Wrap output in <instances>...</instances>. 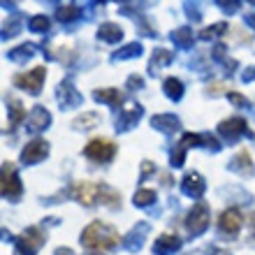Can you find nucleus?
I'll list each match as a JSON object with an SVG mask.
<instances>
[{"label":"nucleus","instance_id":"10","mask_svg":"<svg viewBox=\"0 0 255 255\" xmlns=\"http://www.w3.org/2000/svg\"><path fill=\"white\" fill-rule=\"evenodd\" d=\"M218 130H221V134L230 137V139H237L239 134H246V132H249V123L244 121V119H239V116H235V119L223 121L221 126H218Z\"/></svg>","mask_w":255,"mask_h":255},{"label":"nucleus","instance_id":"18","mask_svg":"<svg viewBox=\"0 0 255 255\" xmlns=\"http://www.w3.org/2000/svg\"><path fill=\"white\" fill-rule=\"evenodd\" d=\"M165 93H167L169 98L179 100V98L183 95V84L179 79H174V77H169V79L165 81Z\"/></svg>","mask_w":255,"mask_h":255},{"label":"nucleus","instance_id":"21","mask_svg":"<svg viewBox=\"0 0 255 255\" xmlns=\"http://www.w3.org/2000/svg\"><path fill=\"white\" fill-rule=\"evenodd\" d=\"M98 123V114H84L81 119L74 121V128H79V130H88V128H93Z\"/></svg>","mask_w":255,"mask_h":255},{"label":"nucleus","instance_id":"26","mask_svg":"<svg viewBox=\"0 0 255 255\" xmlns=\"http://www.w3.org/2000/svg\"><path fill=\"white\" fill-rule=\"evenodd\" d=\"M30 28H33V30H47V28H49V21L44 19V16H35V19L30 21Z\"/></svg>","mask_w":255,"mask_h":255},{"label":"nucleus","instance_id":"27","mask_svg":"<svg viewBox=\"0 0 255 255\" xmlns=\"http://www.w3.org/2000/svg\"><path fill=\"white\" fill-rule=\"evenodd\" d=\"M228 98H230V100H232V102H235L237 107H246V105H249V100H246L244 95L235 93V91H230V93H228Z\"/></svg>","mask_w":255,"mask_h":255},{"label":"nucleus","instance_id":"2","mask_svg":"<svg viewBox=\"0 0 255 255\" xmlns=\"http://www.w3.org/2000/svg\"><path fill=\"white\" fill-rule=\"evenodd\" d=\"M81 244L88 251H93V253H107V251L116 249L121 244V235L112 225H107V223L93 221L81 232Z\"/></svg>","mask_w":255,"mask_h":255},{"label":"nucleus","instance_id":"31","mask_svg":"<svg viewBox=\"0 0 255 255\" xmlns=\"http://www.w3.org/2000/svg\"><path fill=\"white\" fill-rule=\"evenodd\" d=\"M251 2H255V0H251Z\"/></svg>","mask_w":255,"mask_h":255},{"label":"nucleus","instance_id":"3","mask_svg":"<svg viewBox=\"0 0 255 255\" xmlns=\"http://www.w3.org/2000/svg\"><path fill=\"white\" fill-rule=\"evenodd\" d=\"M84 155L93 162H109L116 155V144L112 139H105V137H95L86 144Z\"/></svg>","mask_w":255,"mask_h":255},{"label":"nucleus","instance_id":"8","mask_svg":"<svg viewBox=\"0 0 255 255\" xmlns=\"http://www.w3.org/2000/svg\"><path fill=\"white\" fill-rule=\"evenodd\" d=\"M21 183L16 179V169L12 162H2V197H19Z\"/></svg>","mask_w":255,"mask_h":255},{"label":"nucleus","instance_id":"1","mask_svg":"<svg viewBox=\"0 0 255 255\" xmlns=\"http://www.w3.org/2000/svg\"><path fill=\"white\" fill-rule=\"evenodd\" d=\"M74 200L84 204V207H95V204H105L109 209H116L121 202V195L112 190L105 183H93V181H79L72 190Z\"/></svg>","mask_w":255,"mask_h":255},{"label":"nucleus","instance_id":"14","mask_svg":"<svg viewBox=\"0 0 255 255\" xmlns=\"http://www.w3.org/2000/svg\"><path fill=\"white\" fill-rule=\"evenodd\" d=\"M9 112H12V121H9V130L12 128H16L21 121H26V109L21 107V102L16 100V98H9Z\"/></svg>","mask_w":255,"mask_h":255},{"label":"nucleus","instance_id":"17","mask_svg":"<svg viewBox=\"0 0 255 255\" xmlns=\"http://www.w3.org/2000/svg\"><path fill=\"white\" fill-rule=\"evenodd\" d=\"M98 35H100L102 40H107V42H116V40H121L123 30L119 26H114V23H105V26H100Z\"/></svg>","mask_w":255,"mask_h":255},{"label":"nucleus","instance_id":"19","mask_svg":"<svg viewBox=\"0 0 255 255\" xmlns=\"http://www.w3.org/2000/svg\"><path fill=\"white\" fill-rule=\"evenodd\" d=\"M153 126L165 130V132H169V130H176V128H179V121H176L174 116H155Z\"/></svg>","mask_w":255,"mask_h":255},{"label":"nucleus","instance_id":"15","mask_svg":"<svg viewBox=\"0 0 255 255\" xmlns=\"http://www.w3.org/2000/svg\"><path fill=\"white\" fill-rule=\"evenodd\" d=\"M47 123H49V114H47V112H44L42 107H35L33 119L28 121V126H30L28 130H33V132H35V130H42V128L47 126Z\"/></svg>","mask_w":255,"mask_h":255},{"label":"nucleus","instance_id":"5","mask_svg":"<svg viewBox=\"0 0 255 255\" xmlns=\"http://www.w3.org/2000/svg\"><path fill=\"white\" fill-rule=\"evenodd\" d=\"M44 79H47V67H35V70H30V72H23V74H16L14 77V86L19 88H26L28 93H40L42 84H44Z\"/></svg>","mask_w":255,"mask_h":255},{"label":"nucleus","instance_id":"30","mask_svg":"<svg viewBox=\"0 0 255 255\" xmlns=\"http://www.w3.org/2000/svg\"><path fill=\"white\" fill-rule=\"evenodd\" d=\"M251 225L255 228V214H251Z\"/></svg>","mask_w":255,"mask_h":255},{"label":"nucleus","instance_id":"16","mask_svg":"<svg viewBox=\"0 0 255 255\" xmlns=\"http://www.w3.org/2000/svg\"><path fill=\"white\" fill-rule=\"evenodd\" d=\"M235 169H239L242 174H253V160H251V155H249V151H242V153L235 158Z\"/></svg>","mask_w":255,"mask_h":255},{"label":"nucleus","instance_id":"25","mask_svg":"<svg viewBox=\"0 0 255 255\" xmlns=\"http://www.w3.org/2000/svg\"><path fill=\"white\" fill-rule=\"evenodd\" d=\"M172 61V54L169 51H165V49H160V51H155V56H153V63L151 65H158V63H169Z\"/></svg>","mask_w":255,"mask_h":255},{"label":"nucleus","instance_id":"9","mask_svg":"<svg viewBox=\"0 0 255 255\" xmlns=\"http://www.w3.org/2000/svg\"><path fill=\"white\" fill-rule=\"evenodd\" d=\"M49 153V144L44 139H33L30 144H26V148L21 151V160L33 165V162H40L44 160Z\"/></svg>","mask_w":255,"mask_h":255},{"label":"nucleus","instance_id":"20","mask_svg":"<svg viewBox=\"0 0 255 255\" xmlns=\"http://www.w3.org/2000/svg\"><path fill=\"white\" fill-rule=\"evenodd\" d=\"M151 202H155V193L153 190H137L134 193V204H139V207H148Z\"/></svg>","mask_w":255,"mask_h":255},{"label":"nucleus","instance_id":"29","mask_svg":"<svg viewBox=\"0 0 255 255\" xmlns=\"http://www.w3.org/2000/svg\"><path fill=\"white\" fill-rule=\"evenodd\" d=\"M56 255H74V253L70 249H58V251H56Z\"/></svg>","mask_w":255,"mask_h":255},{"label":"nucleus","instance_id":"7","mask_svg":"<svg viewBox=\"0 0 255 255\" xmlns=\"http://www.w3.org/2000/svg\"><path fill=\"white\" fill-rule=\"evenodd\" d=\"M244 225V218L242 214H239V209H225L221 214V218H218V228H221L223 235H230V237H235L239 230H242Z\"/></svg>","mask_w":255,"mask_h":255},{"label":"nucleus","instance_id":"24","mask_svg":"<svg viewBox=\"0 0 255 255\" xmlns=\"http://www.w3.org/2000/svg\"><path fill=\"white\" fill-rule=\"evenodd\" d=\"M228 30V23H218V26H214V28H207V30H202V37H214L216 33H225Z\"/></svg>","mask_w":255,"mask_h":255},{"label":"nucleus","instance_id":"22","mask_svg":"<svg viewBox=\"0 0 255 255\" xmlns=\"http://www.w3.org/2000/svg\"><path fill=\"white\" fill-rule=\"evenodd\" d=\"M77 16H79V7H74V5L58 9V19L61 21H72V19H77Z\"/></svg>","mask_w":255,"mask_h":255},{"label":"nucleus","instance_id":"4","mask_svg":"<svg viewBox=\"0 0 255 255\" xmlns=\"http://www.w3.org/2000/svg\"><path fill=\"white\" fill-rule=\"evenodd\" d=\"M44 246V232L40 228H28L16 239V255H35Z\"/></svg>","mask_w":255,"mask_h":255},{"label":"nucleus","instance_id":"12","mask_svg":"<svg viewBox=\"0 0 255 255\" xmlns=\"http://www.w3.org/2000/svg\"><path fill=\"white\" fill-rule=\"evenodd\" d=\"M183 190L188 195H193V197H200L202 193H204V181H202L200 174H188L186 179H183Z\"/></svg>","mask_w":255,"mask_h":255},{"label":"nucleus","instance_id":"6","mask_svg":"<svg viewBox=\"0 0 255 255\" xmlns=\"http://www.w3.org/2000/svg\"><path fill=\"white\" fill-rule=\"evenodd\" d=\"M209 207L204 202H197L188 214V221H186V228H188L190 235H202L204 230L209 228Z\"/></svg>","mask_w":255,"mask_h":255},{"label":"nucleus","instance_id":"13","mask_svg":"<svg viewBox=\"0 0 255 255\" xmlns=\"http://www.w3.org/2000/svg\"><path fill=\"white\" fill-rule=\"evenodd\" d=\"M93 98L98 102H109V105H114V107H119L123 102V95L116 91V88H100V91H95Z\"/></svg>","mask_w":255,"mask_h":255},{"label":"nucleus","instance_id":"23","mask_svg":"<svg viewBox=\"0 0 255 255\" xmlns=\"http://www.w3.org/2000/svg\"><path fill=\"white\" fill-rule=\"evenodd\" d=\"M172 37H174V40L179 42L181 47H188L190 42H193V35H190V30H188V28H181V30H176V33L172 35Z\"/></svg>","mask_w":255,"mask_h":255},{"label":"nucleus","instance_id":"28","mask_svg":"<svg viewBox=\"0 0 255 255\" xmlns=\"http://www.w3.org/2000/svg\"><path fill=\"white\" fill-rule=\"evenodd\" d=\"M218 2H221L225 9H235V7L239 5V0H218Z\"/></svg>","mask_w":255,"mask_h":255},{"label":"nucleus","instance_id":"11","mask_svg":"<svg viewBox=\"0 0 255 255\" xmlns=\"http://www.w3.org/2000/svg\"><path fill=\"white\" fill-rule=\"evenodd\" d=\"M179 246H181V242H179L174 235H160L153 244V253L155 255H167V253H174Z\"/></svg>","mask_w":255,"mask_h":255}]
</instances>
